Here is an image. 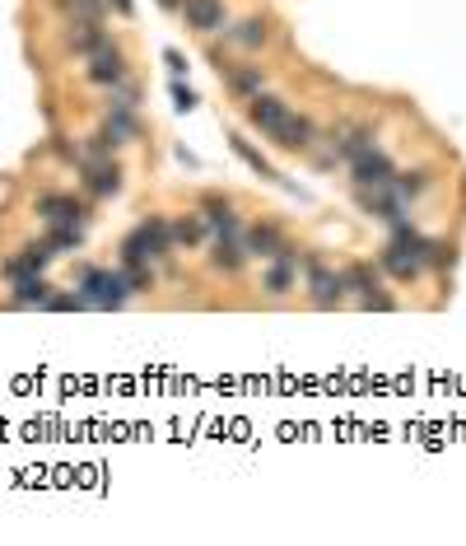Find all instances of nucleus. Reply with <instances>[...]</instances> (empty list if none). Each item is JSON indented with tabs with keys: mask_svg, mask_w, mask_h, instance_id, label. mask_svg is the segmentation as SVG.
I'll use <instances>...</instances> for the list:
<instances>
[{
	"mask_svg": "<svg viewBox=\"0 0 466 546\" xmlns=\"http://www.w3.org/2000/svg\"><path fill=\"white\" fill-rule=\"evenodd\" d=\"M75 294L85 299V309H121V303L131 299L121 267H117V271H112V267H79Z\"/></svg>",
	"mask_w": 466,
	"mask_h": 546,
	"instance_id": "nucleus-1",
	"label": "nucleus"
},
{
	"mask_svg": "<svg viewBox=\"0 0 466 546\" xmlns=\"http://www.w3.org/2000/svg\"><path fill=\"white\" fill-rule=\"evenodd\" d=\"M168 252H173V234H168L164 215L140 219V225L121 238V261H145V267H154V261L168 257Z\"/></svg>",
	"mask_w": 466,
	"mask_h": 546,
	"instance_id": "nucleus-2",
	"label": "nucleus"
},
{
	"mask_svg": "<svg viewBox=\"0 0 466 546\" xmlns=\"http://www.w3.org/2000/svg\"><path fill=\"white\" fill-rule=\"evenodd\" d=\"M340 276H346V290H350V294L364 303V309H382V313L397 309V299H392V294H382V285H378V271L369 267V261H355V267H346Z\"/></svg>",
	"mask_w": 466,
	"mask_h": 546,
	"instance_id": "nucleus-3",
	"label": "nucleus"
},
{
	"mask_svg": "<svg viewBox=\"0 0 466 546\" xmlns=\"http://www.w3.org/2000/svg\"><path fill=\"white\" fill-rule=\"evenodd\" d=\"M350 173H355V187H388V182L397 178V164L378 145H369V150H359L350 159Z\"/></svg>",
	"mask_w": 466,
	"mask_h": 546,
	"instance_id": "nucleus-4",
	"label": "nucleus"
},
{
	"mask_svg": "<svg viewBox=\"0 0 466 546\" xmlns=\"http://www.w3.org/2000/svg\"><path fill=\"white\" fill-rule=\"evenodd\" d=\"M308 294H313V303L317 309H336L340 299H346V276L340 271H331V267H322L317 257H308Z\"/></svg>",
	"mask_w": 466,
	"mask_h": 546,
	"instance_id": "nucleus-5",
	"label": "nucleus"
},
{
	"mask_svg": "<svg viewBox=\"0 0 466 546\" xmlns=\"http://www.w3.org/2000/svg\"><path fill=\"white\" fill-rule=\"evenodd\" d=\"M37 215H43V225H70V229H85L89 219V211L70 192H43L37 196Z\"/></svg>",
	"mask_w": 466,
	"mask_h": 546,
	"instance_id": "nucleus-6",
	"label": "nucleus"
},
{
	"mask_svg": "<svg viewBox=\"0 0 466 546\" xmlns=\"http://www.w3.org/2000/svg\"><path fill=\"white\" fill-rule=\"evenodd\" d=\"M85 75L94 79V85H103V89H112V85H121L127 79V52H121L112 37L98 52H89V66H85Z\"/></svg>",
	"mask_w": 466,
	"mask_h": 546,
	"instance_id": "nucleus-7",
	"label": "nucleus"
},
{
	"mask_svg": "<svg viewBox=\"0 0 466 546\" xmlns=\"http://www.w3.org/2000/svg\"><path fill=\"white\" fill-rule=\"evenodd\" d=\"M248 121L261 136L275 140V131L290 121V103H285V98H275V94H257V98H248Z\"/></svg>",
	"mask_w": 466,
	"mask_h": 546,
	"instance_id": "nucleus-8",
	"label": "nucleus"
},
{
	"mask_svg": "<svg viewBox=\"0 0 466 546\" xmlns=\"http://www.w3.org/2000/svg\"><path fill=\"white\" fill-rule=\"evenodd\" d=\"M359 206H364V215L382 219V225H397V219H406V201L392 192V182H388V187H359Z\"/></svg>",
	"mask_w": 466,
	"mask_h": 546,
	"instance_id": "nucleus-9",
	"label": "nucleus"
},
{
	"mask_svg": "<svg viewBox=\"0 0 466 546\" xmlns=\"http://www.w3.org/2000/svg\"><path fill=\"white\" fill-rule=\"evenodd\" d=\"M79 178H85V192L94 196H117L121 192V164L108 154V159H85L79 164Z\"/></svg>",
	"mask_w": 466,
	"mask_h": 546,
	"instance_id": "nucleus-10",
	"label": "nucleus"
},
{
	"mask_svg": "<svg viewBox=\"0 0 466 546\" xmlns=\"http://www.w3.org/2000/svg\"><path fill=\"white\" fill-rule=\"evenodd\" d=\"M294 280H298V252L285 243V248H280V257H271L266 276H261V290H266V294H290Z\"/></svg>",
	"mask_w": 466,
	"mask_h": 546,
	"instance_id": "nucleus-11",
	"label": "nucleus"
},
{
	"mask_svg": "<svg viewBox=\"0 0 466 546\" xmlns=\"http://www.w3.org/2000/svg\"><path fill=\"white\" fill-rule=\"evenodd\" d=\"M47 261H52L47 243H24V248L5 261V276L10 280H19V276H47Z\"/></svg>",
	"mask_w": 466,
	"mask_h": 546,
	"instance_id": "nucleus-12",
	"label": "nucleus"
},
{
	"mask_svg": "<svg viewBox=\"0 0 466 546\" xmlns=\"http://www.w3.org/2000/svg\"><path fill=\"white\" fill-rule=\"evenodd\" d=\"M182 19L196 33H215L225 29V0H182Z\"/></svg>",
	"mask_w": 466,
	"mask_h": 546,
	"instance_id": "nucleus-13",
	"label": "nucleus"
},
{
	"mask_svg": "<svg viewBox=\"0 0 466 546\" xmlns=\"http://www.w3.org/2000/svg\"><path fill=\"white\" fill-rule=\"evenodd\" d=\"M10 309H43L47 303V294H52V280L47 276H19V280H10Z\"/></svg>",
	"mask_w": 466,
	"mask_h": 546,
	"instance_id": "nucleus-14",
	"label": "nucleus"
},
{
	"mask_svg": "<svg viewBox=\"0 0 466 546\" xmlns=\"http://www.w3.org/2000/svg\"><path fill=\"white\" fill-rule=\"evenodd\" d=\"M378 267L388 271V276H397V280H415L424 271V261L411 248H401V243H388V248L378 252Z\"/></svg>",
	"mask_w": 466,
	"mask_h": 546,
	"instance_id": "nucleus-15",
	"label": "nucleus"
},
{
	"mask_svg": "<svg viewBox=\"0 0 466 546\" xmlns=\"http://www.w3.org/2000/svg\"><path fill=\"white\" fill-rule=\"evenodd\" d=\"M200 219H206V229H215L219 238H238L242 225H238V215L225 196H206V206H200Z\"/></svg>",
	"mask_w": 466,
	"mask_h": 546,
	"instance_id": "nucleus-16",
	"label": "nucleus"
},
{
	"mask_svg": "<svg viewBox=\"0 0 466 546\" xmlns=\"http://www.w3.org/2000/svg\"><path fill=\"white\" fill-rule=\"evenodd\" d=\"M280 248H285V234L275 225H252L242 234V252L248 257H280Z\"/></svg>",
	"mask_w": 466,
	"mask_h": 546,
	"instance_id": "nucleus-17",
	"label": "nucleus"
},
{
	"mask_svg": "<svg viewBox=\"0 0 466 546\" xmlns=\"http://www.w3.org/2000/svg\"><path fill=\"white\" fill-rule=\"evenodd\" d=\"M313 140H317V127H313L308 117H298V112H290V121L275 131V145L280 150H308Z\"/></svg>",
	"mask_w": 466,
	"mask_h": 546,
	"instance_id": "nucleus-18",
	"label": "nucleus"
},
{
	"mask_svg": "<svg viewBox=\"0 0 466 546\" xmlns=\"http://www.w3.org/2000/svg\"><path fill=\"white\" fill-rule=\"evenodd\" d=\"M103 131L117 140V145H127V140H135V136H140V117H135V108H117V103H108Z\"/></svg>",
	"mask_w": 466,
	"mask_h": 546,
	"instance_id": "nucleus-19",
	"label": "nucleus"
},
{
	"mask_svg": "<svg viewBox=\"0 0 466 546\" xmlns=\"http://www.w3.org/2000/svg\"><path fill=\"white\" fill-rule=\"evenodd\" d=\"M108 43V33H103V24H89V19H75L70 24V52H79V56H89V52H98Z\"/></svg>",
	"mask_w": 466,
	"mask_h": 546,
	"instance_id": "nucleus-20",
	"label": "nucleus"
},
{
	"mask_svg": "<svg viewBox=\"0 0 466 546\" xmlns=\"http://www.w3.org/2000/svg\"><path fill=\"white\" fill-rule=\"evenodd\" d=\"M242 261H248V252H242V238H215V248H210V267L215 271H238Z\"/></svg>",
	"mask_w": 466,
	"mask_h": 546,
	"instance_id": "nucleus-21",
	"label": "nucleus"
},
{
	"mask_svg": "<svg viewBox=\"0 0 466 546\" xmlns=\"http://www.w3.org/2000/svg\"><path fill=\"white\" fill-rule=\"evenodd\" d=\"M331 145H336V159H355L359 150L373 145V136L364 131V127H340V131L331 136Z\"/></svg>",
	"mask_w": 466,
	"mask_h": 546,
	"instance_id": "nucleus-22",
	"label": "nucleus"
},
{
	"mask_svg": "<svg viewBox=\"0 0 466 546\" xmlns=\"http://www.w3.org/2000/svg\"><path fill=\"white\" fill-rule=\"evenodd\" d=\"M225 85L242 98H257L261 94V66H229L225 70Z\"/></svg>",
	"mask_w": 466,
	"mask_h": 546,
	"instance_id": "nucleus-23",
	"label": "nucleus"
},
{
	"mask_svg": "<svg viewBox=\"0 0 466 546\" xmlns=\"http://www.w3.org/2000/svg\"><path fill=\"white\" fill-rule=\"evenodd\" d=\"M168 234H173V248H196V243L206 238V219H200V215H182V219L168 225Z\"/></svg>",
	"mask_w": 466,
	"mask_h": 546,
	"instance_id": "nucleus-24",
	"label": "nucleus"
},
{
	"mask_svg": "<svg viewBox=\"0 0 466 546\" xmlns=\"http://www.w3.org/2000/svg\"><path fill=\"white\" fill-rule=\"evenodd\" d=\"M47 248H52V257H66V252H75L79 243H85V229H70V225H47Z\"/></svg>",
	"mask_w": 466,
	"mask_h": 546,
	"instance_id": "nucleus-25",
	"label": "nucleus"
},
{
	"mask_svg": "<svg viewBox=\"0 0 466 546\" xmlns=\"http://www.w3.org/2000/svg\"><path fill=\"white\" fill-rule=\"evenodd\" d=\"M424 187H429V173H424V169H415V173H397V178H392V192H397L401 201H415Z\"/></svg>",
	"mask_w": 466,
	"mask_h": 546,
	"instance_id": "nucleus-26",
	"label": "nucleus"
},
{
	"mask_svg": "<svg viewBox=\"0 0 466 546\" xmlns=\"http://www.w3.org/2000/svg\"><path fill=\"white\" fill-rule=\"evenodd\" d=\"M121 276H127V290L131 294H140V290L154 285V271L145 267V261H121Z\"/></svg>",
	"mask_w": 466,
	"mask_h": 546,
	"instance_id": "nucleus-27",
	"label": "nucleus"
},
{
	"mask_svg": "<svg viewBox=\"0 0 466 546\" xmlns=\"http://www.w3.org/2000/svg\"><path fill=\"white\" fill-rule=\"evenodd\" d=\"M229 37H233V43H242V47H261V43H266V24H261V19H242Z\"/></svg>",
	"mask_w": 466,
	"mask_h": 546,
	"instance_id": "nucleus-28",
	"label": "nucleus"
},
{
	"mask_svg": "<svg viewBox=\"0 0 466 546\" xmlns=\"http://www.w3.org/2000/svg\"><path fill=\"white\" fill-rule=\"evenodd\" d=\"M43 309H47V313H79V309H85V299H79L75 290H52Z\"/></svg>",
	"mask_w": 466,
	"mask_h": 546,
	"instance_id": "nucleus-29",
	"label": "nucleus"
},
{
	"mask_svg": "<svg viewBox=\"0 0 466 546\" xmlns=\"http://www.w3.org/2000/svg\"><path fill=\"white\" fill-rule=\"evenodd\" d=\"M233 154H238V159H248V164H252V169H257L261 178H275V169H271L266 159H261V154H257V150H252V145H248V140H242V136H233Z\"/></svg>",
	"mask_w": 466,
	"mask_h": 546,
	"instance_id": "nucleus-30",
	"label": "nucleus"
},
{
	"mask_svg": "<svg viewBox=\"0 0 466 546\" xmlns=\"http://www.w3.org/2000/svg\"><path fill=\"white\" fill-rule=\"evenodd\" d=\"M173 98H177V112H192V108H196V89H187L182 79L173 85Z\"/></svg>",
	"mask_w": 466,
	"mask_h": 546,
	"instance_id": "nucleus-31",
	"label": "nucleus"
},
{
	"mask_svg": "<svg viewBox=\"0 0 466 546\" xmlns=\"http://www.w3.org/2000/svg\"><path fill=\"white\" fill-rule=\"evenodd\" d=\"M164 61H168V70H173V75H182V70H187V56H182V52H173V47L164 52Z\"/></svg>",
	"mask_w": 466,
	"mask_h": 546,
	"instance_id": "nucleus-32",
	"label": "nucleus"
},
{
	"mask_svg": "<svg viewBox=\"0 0 466 546\" xmlns=\"http://www.w3.org/2000/svg\"><path fill=\"white\" fill-rule=\"evenodd\" d=\"M103 5H112L121 19H131V14H135V0H103Z\"/></svg>",
	"mask_w": 466,
	"mask_h": 546,
	"instance_id": "nucleus-33",
	"label": "nucleus"
},
{
	"mask_svg": "<svg viewBox=\"0 0 466 546\" xmlns=\"http://www.w3.org/2000/svg\"><path fill=\"white\" fill-rule=\"evenodd\" d=\"M159 5H164V10H182V0H159Z\"/></svg>",
	"mask_w": 466,
	"mask_h": 546,
	"instance_id": "nucleus-34",
	"label": "nucleus"
}]
</instances>
